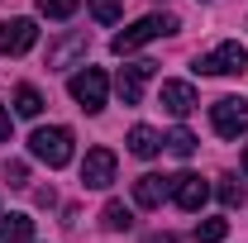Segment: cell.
<instances>
[{"instance_id": "13", "label": "cell", "mask_w": 248, "mask_h": 243, "mask_svg": "<svg viewBox=\"0 0 248 243\" xmlns=\"http://www.w3.org/2000/svg\"><path fill=\"white\" fill-rule=\"evenodd\" d=\"M129 152H134V157H157V152H162L157 129H148V124H134V129H129Z\"/></svg>"}, {"instance_id": "1", "label": "cell", "mask_w": 248, "mask_h": 243, "mask_svg": "<svg viewBox=\"0 0 248 243\" xmlns=\"http://www.w3.org/2000/svg\"><path fill=\"white\" fill-rule=\"evenodd\" d=\"M162 33H177V15H143L139 24H129V29L115 33V53L120 58H129L134 48H143V43H153V38H162Z\"/></svg>"}, {"instance_id": "21", "label": "cell", "mask_w": 248, "mask_h": 243, "mask_svg": "<svg viewBox=\"0 0 248 243\" xmlns=\"http://www.w3.org/2000/svg\"><path fill=\"white\" fill-rule=\"evenodd\" d=\"M91 15L100 19V24H115L124 15V0H91Z\"/></svg>"}, {"instance_id": "18", "label": "cell", "mask_w": 248, "mask_h": 243, "mask_svg": "<svg viewBox=\"0 0 248 243\" xmlns=\"http://www.w3.org/2000/svg\"><path fill=\"white\" fill-rule=\"evenodd\" d=\"M215 196L234 210V205H244V182L239 177H219V186H215Z\"/></svg>"}, {"instance_id": "20", "label": "cell", "mask_w": 248, "mask_h": 243, "mask_svg": "<svg viewBox=\"0 0 248 243\" xmlns=\"http://www.w3.org/2000/svg\"><path fill=\"white\" fill-rule=\"evenodd\" d=\"M77 5H81V0H38V15H48V19H72Z\"/></svg>"}, {"instance_id": "11", "label": "cell", "mask_w": 248, "mask_h": 243, "mask_svg": "<svg viewBox=\"0 0 248 243\" xmlns=\"http://www.w3.org/2000/svg\"><path fill=\"white\" fill-rule=\"evenodd\" d=\"M134 200H139L143 210H157V205L167 200V177H153V172L139 177V182H134Z\"/></svg>"}, {"instance_id": "24", "label": "cell", "mask_w": 248, "mask_h": 243, "mask_svg": "<svg viewBox=\"0 0 248 243\" xmlns=\"http://www.w3.org/2000/svg\"><path fill=\"white\" fill-rule=\"evenodd\" d=\"M244 172H248V148H244Z\"/></svg>"}, {"instance_id": "6", "label": "cell", "mask_w": 248, "mask_h": 243, "mask_svg": "<svg viewBox=\"0 0 248 243\" xmlns=\"http://www.w3.org/2000/svg\"><path fill=\"white\" fill-rule=\"evenodd\" d=\"M33 43H38V24L33 19H5L0 24V53L5 58H24Z\"/></svg>"}, {"instance_id": "12", "label": "cell", "mask_w": 248, "mask_h": 243, "mask_svg": "<svg viewBox=\"0 0 248 243\" xmlns=\"http://www.w3.org/2000/svg\"><path fill=\"white\" fill-rule=\"evenodd\" d=\"M86 48H91V38L86 33H72V38H62L58 48L48 53V67L58 72V67H72V58H86Z\"/></svg>"}, {"instance_id": "8", "label": "cell", "mask_w": 248, "mask_h": 243, "mask_svg": "<svg viewBox=\"0 0 248 243\" xmlns=\"http://www.w3.org/2000/svg\"><path fill=\"white\" fill-rule=\"evenodd\" d=\"M110 182H115V152H110V148H91L86 162H81V186L105 191Z\"/></svg>"}, {"instance_id": "23", "label": "cell", "mask_w": 248, "mask_h": 243, "mask_svg": "<svg viewBox=\"0 0 248 243\" xmlns=\"http://www.w3.org/2000/svg\"><path fill=\"white\" fill-rule=\"evenodd\" d=\"M5 138H10V110L0 105V143H5Z\"/></svg>"}, {"instance_id": "4", "label": "cell", "mask_w": 248, "mask_h": 243, "mask_svg": "<svg viewBox=\"0 0 248 243\" xmlns=\"http://www.w3.org/2000/svg\"><path fill=\"white\" fill-rule=\"evenodd\" d=\"M67 91H72V100H77L86 115H95V110H105V91H110V81H105L100 67H86V72H77V76L67 81Z\"/></svg>"}, {"instance_id": "9", "label": "cell", "mask_w": 248, "mask_h": 243, "mask_svg": "<svg viewBox=\"0 0 248 243\" xmlns=\"http://www.w3.org/2000/svg\"><path fill=\"white\" fill-rule=\"evenodd\" d=\"M148 76H153V62H129V67H120V95L124 105H139L143 100V86H148Z\"/></svg>"}, {"instance_id": "22", "label": "cell", "mask_w": 248, "mask_h": 243, "mask_svg": "<svg viewBox=\"0 0 248 243\" xmlns=\"http://www.w3.org/2000/svg\"><path fill=\"white\" fill-rule=\"evenodd\" d=\"M5 177H10V186H29V167H24V162H10Z\"/></svg>"}, {"instance_id": "16", "label": "cell", "mask_w": 248, "mask_h": 243, "mask_svg": "<svg viewBox=\"0 0 248 243\" xmlns=\"http://www.w3.org/2000/svg\"><path fill=\"white\" fill-rule=\"evenodd\" d=\"M100 224H105V229H110V234H120V229H129V224H134V214L124 210L120 200H110V205H105V210H100Z\"/></svg>"}, {"instance_id": "2", "label": "cell", "mask_w": 248, "mask_h": 243, "mask_svg": "<svg viewBox=\"0 0 248 243\" xmlns=\"http://www.w3.org/2000/svg\"><path fill=\"white\" fill-rule=\"evenodd\" d=\"M29 152L48 167H67L72 162V129L62 124H48V129H33L29 134Z\"/></svg>"}, {"instance_id": "5", "label": "cell", "mask_w": 248, "mask_h": 243, "mask_svg": "<svg viewBox=\"0 0 248 243\" xmlns=\"http://www.w3.org/2000/svg\"><path fill=\"white\" fill-rule=\"evenodd\" d=\"M210 124H215L219 138H239V134H248V100H244V95H224V100H215V105H210Z\"/></svg>"}, {"instance_id": "17", "label": "cell", "mask_w": 248, "mask_h": 243, "mask_svg": "<svg viewBox=\"0 0 248 243\" xmlns=\"http://www.w3.org/2000/svg\"><path fill=\"white\" fill-rule=\"evenodd\" d=\"M15 110H19L24 120H33V115L43 110V95L33 91V86H19V91H15Z\"/></svg>"}, {"instance_id": "19", "label": "cell", "mask_w": 248, "mask_h": 243, "mask_svg": "<svg viewBox=\"0 0 248 243\" xmlns=\"http://www.w3.org/2000/svg\"><path fill=\"white\" fill-rule=\"evenodd\" d=\"M229 234V219H201L196 224V243H219Z\"/></svg>"}, {"instance_id": "15", "label": "cell", "mask_w": 248, "mask_h": 243, "mask_svg": "<svg viewBox=\"0 0 248 243\" xmlns=\"http://www.w3.org/2000/svg\"><path fill=\"white\" fill-rule=\"evenodd\" d=\"M162 148L172 152V157H191V152H196V134H191V129H172V134L162 138Z\"/></svg>"}, {"instance_id": "3", "label": "cell", "mask_w": 248, "mask_h": 243, "mask_svg": "<svg viewBox=\"0 0 248 243\" xmlns=\"http://www.w3.org/2000/svg\"><path fill=\"white\" fill-rule=\"evenodd\" d=\"M196 72L201 76H244L248 72V48L229 38V43H219L215 53H205V58L196 62Z\"/></svg>"}, {"instance_id": "7", "label": "cell", "mask_w": 248, "mask_h": 243, "mask_svg": "<svg viewBox=\"0 0 248 243\" xmlns=\"http://www.w3.org/2000/svg\"><path fill=\"white\" fill-rule=\"evenodd\" d=\"M167 196L182 205V210H201L210 200V186L201 182L196 172H182V177H167Z\"/></svg>"}, {"instance_id": "14", "label": "cell", "mask_w": 248, "mask_h": 243, "mask_svg": "<svg viewBox=\"0 0 248 243\" xmlns=\"http://www.w3.org/2000/svg\"><path fill=\"white\" fill-rule=\"evenodd\" d=\"M29 239H33V219H29V214L0 219V243H29Z\"/></svg>"}, {"instance_id": "10", "label": "cell", "mask_w": 248, "mask_h": 243, "mask_svg": "<svg viewBox=\"0 0 248 243\" xmlns=\"http://www.w3.org/2000/svg\"><path fill=\"white\" fill-rule=\"evenodd\" d=\"M162 110L177 115V120H186V115L196 110V91H191V81H162Z\"/></svg>"}]
</instances>
